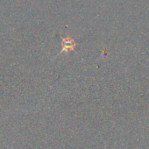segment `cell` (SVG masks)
Returning <instances> with one entry per match:
<instances>
[{
  "label": "cell",
  "mask_w": 149,
  "mask_h": 149,
  "mask_svg": "<svg viewBox=\"0 0 149 149\" xmlns=\"http://www.w3.org/2000/svg\"><path fill=\"white\" fill-rule=\"evenodd\" d=\"M61 52L59 53L61 54V53H68V52H70V51H74V47L77 46V43L74 41V40L69 36H67L65 38H62L61 37ZM58 54V55H59Z\"/></svg>",
  "instance_id": "obj_1"
}]
</instances>
